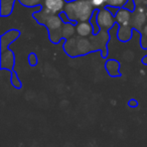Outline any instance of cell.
I'll use <instances>...</instances> for the list:
<instances>
[{
	"instance_id": "1",
	"label": "cell",
	"mask_w": 147,
	"mask_h": 147,
	"mask_svg": "<svg viewBox=\"0 0 147 147\" xmlns=\"http://www.w3.org/2000/svg\"><path fill=\"white\" fill-rule=\"evenodd\" d=\"M97 9L91 3V0H74L67 1L65 12L71 22L78 23L90 21Z\"/></svg>"
},
{
	"instance_id": "2",
	"label": "cell",
	"mask_w": 147,
	"mask_h": 147,
	"mask_svg": "<svg viewBox=\"0 0 147 147\" xmlns=\"http://www.w3.org/2000/svg\"><path fill=\"white\" fill-rule=\"evenodd\" d=\"M34 19L40 24H45L49 33V39L53 43H57L63 38L61 36V28L63 21L61 20L59 14H49L42 8L41 10L33 13Z\"/></svg>"
},
{
	"instance_id": "3",
	"label": "cell",
	"mask_w": 147,
	"mask_h": 147,
	"mask_svg": "<svg viewBox=\"0 0 147 147\" xmlns=\"http://www.w3.org/2000/svg\"><path fill=\"white\" fill-rule=\"evenodd\" d=\"M63 49L67 53V55L71 57L84 55L93 51H96L90 37L87 38V37L81 36L67 39V41L63 45Z\"/></svg>"
},
{
	"instance_id": "4",
	"label": "cell",
	"mask_w": 147,
	"mask_h": 147,
	"mask_svg": "<svg viewBox=\"0 0 147 147\" xmlns=\"http://www.w3.org/2000/svg\"><path fill=\"white\" fill-rule=\"evenodd\" d=\"M97 22L100 26L102 31H107L112 29L116 25L115 16L106 8L98 9V14H97Z\"/></svg>"
},
{
	"instance_id": "5",
	"label": "cell",
	"mask_w": 147,
	"mask_h": 147,
	"mask_svg": "<svg viewBox=\"0 0 147 147\" xmlns=\"http://www.w3.org/2000/svg\"><path fill=\"white\" fill-rule=\"evenodd\" d=\"M147 24V8H135L132 12L130 25L135 30L141 31V29Z\"/></svg>"
},
{
	"instance_id": "6",
	"label": "cell",
	"mask_w": 147,
	"mask_h": 147,
	"mask_svg": "<svg viewBox=\"0 0 147 147\" xmlns=\"http://www.w3.org/2000/svg\"><path fill=\"white\" fill-rule=\"evenodd\" d=\"M65 0H43L42 9L49 14H61L65 11Z\"/></svg>"
},
{
	"instance_id": "7",
	"label": "cell",
	"mask_w": 147,
	"mask_h": 147,
	"mask_svg": "<svg viewBox=\"0 0 147 147\" xmlns=\"http://www.w3.org/2000/svg\"><path fill=\"white\" fill-rule=\"evenodd\" d=\"M19 31L16 29H11V30L7 31L6 33L1 35V41H0V47H1V51L8 49V47L12 43L13 40L19 36Z\"/></svg>"
},
{
	"instance_id": "8",
	"label": "cell",
	"mask_w": 147,
	"mask_h": 147,
	"mask_svg": "<svg viewBox=\"0 0 147 147\" xmlns=\"http://www.w3.org/2000/svg\"><path fill=\"white\" fill-rule=\"evenodd\" d=\"M14 53L10 49L1 51V69L12 71L14 67Z\"/></svg>"
},
{
	"instance_id": "9",
	"label": "cell",
	"mask_w": 147,
	"mask_h": 147,
	"mask_svg": "<svg viewBox=\"0 0 147 147\" xmlns=\"http://www.w3.org/2000/svg\"><path fill=\"white\" fill-rule=\"evenodd\" d=\"M76 31L78 36L81 37H90L94 34V27L90 21L78 22L76 24Z\"/></svg>"
},
{
	"instance_id": "10",
	"label": "cell",
	"mask_w": 147,
	"mask_h": 147,
	"mask_svg": "<svg viewBox=\"0 0 147 147\" xmlns=\"http://www.w3.org/2000/svg\"><path fill=\"white\" fill-rule=\"evenodd\" d=\"M131 18H132V11L128 10L126 8H120L117 14L115 15V20L116 23L121 26V25H130Z\"/></svg>"
},
{
	"instance_id": "11",
	"label": "cell",
	"mask_w": 147,
	"mask_h": 147,
	"mask_svg": "<svg viewBox=\"0 0 147 147\" xmlns=\"http://www.w3.org/2000/svg\"><path fill=\"white\" fill-rule=\"evenodd\" d=\"M133 28L131 25H121L118 27V31H117V36L118 39L122 42H127L131 39L133 34Z\"/></svg>"
},
{
	"instance_id": "12",
	"label": "cell",
	"mask_w": 147,
	"mask_h": 147,
	"mask_svg": "<svg viewBox=\"0 0 147 147\" xmlns=\"http://www.w3.org/2000/svg\"><path fill=\"white\" fill-rule=\"evenodd\" d=\"M106 71L111 77H119L120 74V63L116 59H108L106 61Z\"/></svg>"
},
{
	"instance_id": "13",
	"label": "cell",
	"mask_w": 147,
	"mask_h": 147,
	"mask_svg": "<svg viewBox=\"0 0 147 147\" xmlns=\"http://www.w3.org/2000/svg\"><path fill=\"white\" fill-rule=\"evenodd\" d=\"M76 24L75 22H69V23H63V28H61V36L63 38L69 39L73 38L76 31Z\"/></svg>"
},
{
	"instance_id": "14",
	"label": "cell",
	"mask_w": 147,
	"mask_h": 147,
	"mask_svg": "<svg viewBox=\"0 0 147 147\" xmlns=\"http://www.w3.org/2000/svg\"><path fill=\"white\" fill-rule=\"evenodd\" d=\"M15 0H0V13L1 16H8L11 14Z\"/></svg>"
},
{
	"instance_id": "15",
	"label": "cell",
	"mask_w": 147,
	"mask_h": 147,
	"mask_svg": "<svg viewBox=\"0 0 147 147\" xmlns=\"http://www.w3.org/2000/svg\"><path fill=\"white\" fill-rule=\"evenodd\" d=\"M129 0H108L106 6H112L116 8H124Z\"/></svg>"
},
{
	"instance_id": "16",
	"label": "cell",
	"mask_w": 147,
	"mask_h": 147,
	"mask_svg": "<svg viewBox=\"0 0 147 147\" xmlns=\"http://www.w3.org/2000/svg\"><path fill=\"white\" fill-rule=\"evenodd\" d=\"M19 1V3L26 7H34L38 6V5L42 4L43 0H17Z\"/></svg>"
},
{
	"instance_id": "17",
	"label": "cell",
	"mask_w": 147,
	"mask_h": 147,
	"mask_svg": "<svg viewBox=\"0 0 147 147\" xmlns=\"http://www.w3.org/2000/svg\"><path fill=\"white\" fill-rule=\"evenodd\" d=\"M141 38H140V45L142 47V49H147V24L141 29Z\"/></svg>"
},
{
	"instance_id": "18",
	"label": "cell",
	"mask_w": 147,
	"mask_h": 147,
	"mask_svg": "<svg viewBox=\"0 0 147 147\" xmlns=\"http://www.w3.org/2000/svg\"><path fill=\"white\" fill-rule=\"evenodd\" d=\"M11 84H12V86L16 89L21 88V82L15 71H11Z\"/></svg>"
},
{
	"instance_id": "19",
	"label": "cell",
	"mask_w": 147,
	"mask_h": 147,
	"mask_svg": "<svg viewBox=\"0 0 147 147\" xmlns=\"http://www.w3.org/2000/svg\"><path fill=\"white\" fill-rule=\"evenodd\" d=\"M108 0H91V3L95 7V9H101L106 7Z\"/></svg>"
},
{
	"instance_id": "20",
	"label": "cell",
	"mask_w": 147,
	"mask_h": 147,
	"mask_svg": "<svg viewBox=\"0 0 147 147\" xmlns=\"http://www.w3.org/2000/svg\"><path fill=\"white\" fill-rule=\"evenodd\" d=\"M135 8H147V0H133Z\"/></svg>"
},
{
	"instance_id": "21",
	"label": "cell",
	"mask_w": 147,
	"mask_h": 147,
	"mask_svg": "<svg viewBox=\"0 0 147 147\" xmlns=\"http://www.w3.org/2000/svg\"><path fill=\"white\" fill-rule=\"evenodd\" d=\"M28 61H29V65H31V67H35L37 63V57L36 55H35V53H29L28 55Z\"/></svg>"
},
{
	"instance_id": "22",
	"label": "cell",
	"mask_w": 147,
	"mask_h": 147,
	"mask_svg": "<svg viewBox=\"0 0 147 147\" xmlns=\"http://www.w3.org/2000/svg\"><path fill=\"white\" fill-rule=\"evenodd\" d=\"M59 16H61V20L63 21V23H69V22H71V20H69V18L67 17V15L65 14V12L63 11V12H61V14H59Z\"/></svg>"
},
{
	"instance_id": "23",
	"label": "cell",
	"mask_w": 147,
	"mask_h": 147,
	"mask_svg": "<svg viewBox=\"0 0 147 147\" xmlns=\"http://www.w3.org/2000/svg\"><path fill=\"white\" fill-rule=\"evenodd\" d=\"M106 8L108 9V10L110 11V12L112 13L114 16L117 14V12H118L119 9H120V8H116V7H112V6H106Z\"/></svg>"
},
{
	"instance_id": "24",
	"label": "cell",
	"mask_w": 147,
	"mask_h": 147,
	"mask_svg": "<svg viewBox=\"0 0 147 147\" xmlns=\"http://www.w3.org/2000/svg\"><path fill=\"white\" fill-rule=\"evenodd\" d=\"M128 105L131 107V108H135V107L138 106V102H137L136 100H134V99H132V100H130L128 102Z\"/></svg>"
},
{
	"instance_id": "25",
	"label": "cell",
	"mask_w": 147,
	"mask_h": 147,
	"mask_svg": "<svg viewBox=\"0 0 147 147\" xmlns=\"http://www.w3.org/2000/svg\"><path fill=\"white\" fill-rule=\"evenodd\" d=\"M142 63H144V65H147V55H145V57H143V59H142Z\"/></svg>"
}]
</instances>
